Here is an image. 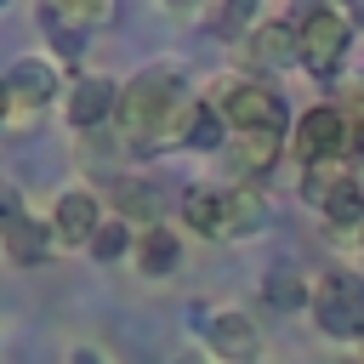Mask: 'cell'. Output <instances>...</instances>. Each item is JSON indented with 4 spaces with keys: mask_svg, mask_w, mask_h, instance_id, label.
Instances as JSON below:
<instances>
[{
    "mask_svg": "<svg viewBox=\"0 0 364 364\" xmlns=\"http://www.w3.org/2000/svg\"><path fill=\"white\" fill-rule=\"evenodd\" d=\"M188 74L176 63H148L119 85V136L131 154H154L159 142H176L188 114Z\"/></svg>",
    "mask_w": 364,
    "mask_h": 364,
    "instance_id": "cell-1",
    "label": "cell"
},
{
    "mask_svg": "<svg viewBox=\"0 0 364 364\" xmlns=\"http://www.w3.org/2000/svg\"><path fill=\"white\" fill-rule=\"evenodd\" d=\"M210 102L216 114L228 119L233 136H290V114H284V97L267 85V80H250V74H222L210 85Z\"/></svg>",
    "mask_w": 364,
    "mask_h": 364,
    "instance_id": "cell-2",
    "label": "cell"
},
{
    "mask_svg": "<svg viewBox=\"0 0 364 364\" xmlns=\"http://www.w3.org/2000/svg\"><path fill=\"white\" fill-rule=\"evenodd\" d=\"M296 40H301V68H307L313 80H336V74L347 68V57H353L358 28L347 23L341 6H307V11L296 17Z\"/></svg>",
    "mask_w": 364,
    "mask_h": 364,
    "instance_id": "cell-3",
    "label": "cell"
},
{
    "mask_svg": "<svg viewBox=\"0 0 364 364\" xmlns=\"http://www.w3.org/2000/svg\"><path fill=\"white\" fill-rule=\"evenodd\" d=\"M307 313H313L318 336H330V341H364V279L347 273V267L318 273Z\"/></svg>",
    "mask_w": 364,
    "mask_h": 364,
    "instance_id": "cell-4",
    "label": "cell"
},
{
    "mask_svg": "<svg viewBox=\"0 0 364 364\" xmlns=\"http://www.w3.org/2000/svg\"><path fill=\"white\" fill-rule=\"evenodd\" d=\"M290 148H296L301 165H341L353 154V125H347V114L336 102H313V108L296 114Z\"/></svg>",
    "mask_w": 364,
    "mask_h": 364,
    "instance_id": "cell-5",
    "label": "cell"
},
{
    "mask_svg": "<svg viewBox=\"0 0 364 364\" xmlns=\"http://www.w3.org/2000/svg\"><path fill=\"white\" fill-rule=\"evenodd\" d=\"M193 324L205 330V347L222 364H250L262 353V330H256V318L245 307H199L193 301Z\"/></svg>",
    "mask_w": 364,
    "mask_h": 364,
    "instance_id": "cell-6",
    "label": "cell"
},
{
    "mask_svg": "<svg viewBox=\"0 0 364 364\" xmlns=\"http://www.w3.org/2000/svg\"><path fill=\"white\" fill-rule=\"evenodd\" d=\"M239 51L262 74H284V68L301 63V40H296V23L290 17H256V28L239 34Z\"/></svg>",
    "mask_w": 364,
    "mask_h": 364,
    "instance_id": "cell-7",
    "label": "cell"
},
{
    "mask_svg": "<svg viewBox=\"0 0 364 364\" xmlns=\"http://www.w3.org/2000/svg\"><path fill=\"white\" fill-rule=\"evenodd\" d=\"M6 85H11V97H17V108L34 119L40 108H51V102H63V68L51 63V57H40V51H28V57H17L6 74H0Z\"/></svg>",
    "mask_w": 364,
    "mask_h": 364,
    "instance_id": "cell-8",
    "label": "cell"
},
{
    "mask_svg": "<svg viewBox=\"0 0 364 364\" xmlns=\"http://www.w3.org/2000/svg\"><path fill=\"white\" fill-rule=\"evenodd\" d=\"M63 119L74 131H97V125L119 119V85L108 74H74L63 91Z\"/></svg>",
    "mask_w": 364,
    "mask_h": 364,
    "instance_id": "cell-9",
    "label": "cell"
},
{
    "mask_svg": "<svg viewBox=\"0 0 364 364\" xmlns=\"http://www.w3.org/2000/svg\"><path fill=\"white\" fill-rule=\"evenodd\" d=\"M46 222H51L57 245H80V250H85L108 216H102V199H97L91 188H63V193L51 199V216H46Z\"/></svg>",
    "mask_w": 364,
    "mask_h": 364,
    "instance_id": "cell-10",
    "label": "cell"
},
{
    "mask_svg": "<svg viewBox=\"0 0 364 364\" xmlns=\"http://www.w3.org/2000/svg\"><path fill=\"white\" fill-rule=\"evenodd\" d=\"M176 142H182V148H193V154H228L233 131H228V119L216 114V102H210V97H193V102H188V114H182Z\"/></svg>",
    "mask_w": 364,
    "mask_h": 364,
    "instance_id": "cell-11",
    "label": "cell"
},
{
    "mask_svg": "<svg viewBox=\"0 0 364 364\" xmlns=\"http://www.w3.org/2000/svg\"><path fill=\"white\" fill-rule=\"evenodd\" d=\"M262 228H267V193L228 182L222 188V239H250Z\"/></svg>",
    "mask_w": 364,
    "mask_h": 364,
    "instance_id": "cell-12",
    "label": "cell"
},
{
    "mask_svg": "<svg viewBox=\"0 0 364 364\" xmlns=\"http://www.w3.org/2000/svg\"><path fill=\"white\" fill-rule=\"evenodd\" d=\"M131 262H136V273H142V279H171V273L182 267V239H176V228H165V222L142 228V233H136Z\"/></svg>",
    "mask_w": 364,
    "mask_h": 364,
    "instance_id": "cell-13",
    "label": "cell"
},
{
    "mask_svg": "<svg viewBox=\"0 0 364 364\" xmlns=\"http://www.w3.org/2000/svg\"><path fill=\"white\" fill-rule=\"evenodd\" d=\"M279 136H233L228 142V165H233V182L239 188H256L267 171H273V159H279Z\"/></svg>",
    "mask_w": 364,
    "mask_h": 364,
    "instance_id": "cell-14",
    "label": "cell"
},
{
    "mask_svg": "<svg viewBox=\"0 0 364 364\" xmlns=\"http://www.w3.org/2000/svg\"><path fill=\"white\" fill-rule=\"evenodd\" d=\"M34 23H40V34L51 40V63H57V57H63V63H80V57H85V28H80L57 0L34 6Z\"/></svg>",
    "mask_w": 364,
    "mask_h": 364,
    "instance_id": "cell-15",
    "label": "cell"
},
{
    "mask_svg": "<svg viewBox=\"0 0 364 364\" xmlns=\"http://www.w3.org/2000/svg\"><path fill=\"white\" fill-rule=\"evenodd\" d=\"M0 250H6V262H17V267H40V262L57 250V233H51V222L28 216V222H17V228L0 239Z\"/></svg>",
    "mask_w": 364,
    "mask_h": 364,
    "instance_id": "cell-16",
    "label": "cell"
},
{
    "mask_svg": "<svg viewBox=\"0 0 364 364\" xmlns=\"http://www.w3.org/2000/svg\"><path fill=\"white\" fill-rule=\"evenodd\" d=\"M176 210H182V228H193L199 239H222V188L193 182V188H182Z\"/></svg>",
    "mask_w": 364,
    "mask_h": 364,
    "instance_id": "cell-17",
    "label": "cell"
},
{
    "mask_svg": "<svg viewBox=\"0 0 364 364\" xmlns=\"http://www.w3.org/2000/svg\"><path fill=\"white\" fill-rule=\"evenodd\" d=\"M262 301H267L273 313H296V307L313 301V284H307L290 262H273V267L262 273Z\"/></svg>",
    "mask_w": 364,
    "mask_h": 364,
    "instance_id": "cell-18",
    "label": "cell"
},
{
    "mask_svg": "<svg viewBox=\"0 0 364 364\" xmlns=\"http://www.w3.org/2000/svg\"><path fill=\"white\" fill-rule=\"evenodd\" d=\"M114 216L131 222V228H154V222H159V199L148 193V182L119 176V182H114Z\"/></svg>",
    "mask_w": 364,
    "mask_h": 364,
    "instance_id": "cell-19",
    "label": "cell"
},
{
    "mask_svg": "<svg viewBox=\"0 0 364 364\" xmlns=\"http://www.w3.org/2000/svg\"><path fill=\"white\" fill-rule=\"evenodd\" d=\"M131 250H136V233H131V222H119V216H108V222L97 228V239L85 245V256H91V262H102V267L125 262Z\"/></svg>",
    "mask_w": 364,
    "mask_h": 364,
    "instance_id": "cell-20",
    "label": "cell"
},
{
    "mask_svg": "<svg viewBox=\"0 0 364 364\" xmlns=\"http://www.w3.org/2000/svg\"><path fill=\"white\" fill-rule=\"evenodd\" d=\"M318 210H324V222H330V228L358 233V228H364V182H353V176H347V182H341V188H336Z\"/></svg>",
    "mask_w": 364,
    "mask_h": 364,
    "instance_id": "cell-21",
    "label": "cell"
},
{
    "mask_svg": "<svg viewBox=\"0 0 364 364\" xmlns=\"http://www.w3.org/2000/svg\"><path fill=\"white\" fill-rule=\"evenodd\" d=\"M341 114H347V125H353V154H364V74L347 85V97H341Z\"/></svg>",
    "mask_w": 364,
    "mask_h": 364,
    "instance_id": "cell-22",
    "label": "cell"
},
{
    "mask_svg": "<svg viewBox=\"0 0 364 364\" xmlns=\"http://www.w3.org/2000/svg\"><path fill=\"white\" fill-rule=\"evenodd\" d=\"M17 222H28V205H23V188H11V182H0V239L17 228Z\"/></svg>",
    "mask_w": 364,
    "mask_h": 364,
    "instance_id": "cell-23",
    "label": "cell"
},
{
    "mask_svg": "<svg viewBox=\"0 0 364 364\" xmlns=\"http://www.w3.org/2000/svg\"><path fill=\"white\" fill-rule=\"evenodd\" d=\"M0 125H28V114L17 108V97H11V85L0 80Z\"/></svg>",
    "mask_w": 364,
    "mask_h": 364,
    "instance_id": "cell-24",
    "label": "cell"
},
{
    "mask_svg": "<svg viewBox=\"0 0 364 364\" xmlns=\"http://www.w3.org/2000/svg\"><path fill=\"white\" fill-rule=\"evenodd\" d=\"M68 364H108V358H102L97 347H74V353H68Z\"/></svg>",
    "mask_w": 364,
    "mask_h": 364,
    "instance_id": "cell-25",
    "label": "cell"
},
{
    "mask_svg": "<svg viewBox=\"0 0 364 364\" xmlns=\"http://www.w3.org/2000/svg\"><path fill=\"white\" fill-rule=\"evenodd\" d=\"M341 11H347V23H353V28H364V0H353V6H341Z\"/></svg>",
    "mask_w": 364,
    "mask_h": 364,
    "instance_id": "cell-26",
    "label": "cell"
},
{
    "mask_svg": "<svg viewBox=\"0 0 364 364\" xmlns=\"http://www.w3.org/2000/svg\"><path fill=\"white\" fill-rule=\"evenodd\" d=\"M176 364H205V358H199V353H182V358H176Z\"/></svg>",
    "mask_w": 364,
    "mask_h": 364,
    "instance_id": "cell-27",
    "label": "cell"
},
{
    "mask_svg": "<svg viewBox=\"0 0 364 364\" xmlns=\"http://www.w3.org/2000/svg\"><path fill=\"white\" fill-rule=\"evenodd\" d=\"M358 250H364V228H358Z\"/></svg>",
    "mask_w": 364,
    "mask_h": 364,
    "instance_id": "cell-28",
    "label": "cell"
}]
</instances>
